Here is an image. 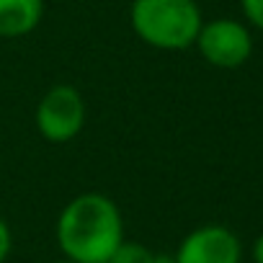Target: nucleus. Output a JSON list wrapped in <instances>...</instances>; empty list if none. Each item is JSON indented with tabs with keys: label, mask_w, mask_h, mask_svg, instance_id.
<instances>
[{
	"label": "nucleus",
	"mask_w": 263,
	"mask_h": 263,
	"mask_svg": "<svg viewBox=\"0 0 263 263\" xmlns=\"http://www.w3.org/2000/svg\"><path fill=\"white\" fill-rule=\"evenodd\" d=\"M11 245H13V237H11V227L8 222L0 217V263H6L8 253H11Z\"/></svg>",
	"instance_id": "obj_9"
},
{
	"label": "nucleus",
	"mask_w": 263,
	"mask_h": 263,
	"mask_svg": "<svg viewBox=\"0 0 263 263\" xmlns=\"http://www.w3.org/2000/svg\"><path fill=\"white\" fill-rule=\"evenodd\" d=\"M173 255L178 263H240L242 245L230 227L201 224L181 240Z\"/></svg>",
	"instance_id": "obj_5"
},
{
	"label": "nucleus",
	"mask_w": 263,
	"mask_h": 263,
	"mask_svg": "<svg viewBox=\"0 0 263 263\" xmlns=\"http://www.w3.org/2000/svg\"><path fill=\"white\" fill-rule=\"evenodd\" d=\"M240 6H242V13L250 21V26L263 31V0H240Z\"/></svg>",
	"instance_id": "obj_8"
},
{
	"label": "nucleus",
	"mask_w": 263,
	"mask_h": 263,
	"mask_svg": "<svg viewBox=\"0 0 263 263\" xmlns=\"http://www.w3.org/2000/svg\"><path fill=\"white\" fill-rule=\"evenodd\" d=\"M34 121H36L39 135L47 142L65 145V142L75 140L85 124V101H83L80 90L67 83L52 85L42 96Z\"/></svg>",
	"instance_id": "obj_3"
},
{
	"label": "nucleus",
	"mask_w": 263,
	"mask_h": 263,
	"mask_svg": "<svg viewBox=\"0 0 263 263\" xmlns=\"http://www.w3.org/2000/svg\"><path fill=\"white\" fill-rule=\"evenodd\" d=\"M194 47L212 67L235 70L250 60L253 36H250V29L235 18H214V21L201 24V31Z\"/></svg>",
	"instance_id": "obj_4"
},
{
	"label": "nucleus",
	"mask_w": 263,
	"mask_h": 263,
	"mask_svg": "<svg viewBox=\"0 0 263 263\" xmlns=\"http://www.w3.org/2000/svg\"><path fill=\"white\" fill-rule=\"evenodd\" d=\"M153 263H178L173 253H153Z\"/></svg>",
	"instance_id": "obj_11"
},
{
	"label": "nucleus",
	"mask_w": 263,
	"mask_h": 263,
	"mask_svg": "<svg viewBox=\"0 0 263 263\" xmlns=\"http://www.w3.org/2000/svg\"><path fill=\"white\" fill-rule=\"evenodd\" d=\"M253 263H263V232L253 242Z\"/></svg>",
	"instance_id": "obj_10"
},
{
	"label": "nucleus",
	"mask_w": 263,
	"mask_h": 263,
	"mask_svg": "<svg viewBox=\"0 0 263 263\" xmlns=\"http://www.w3.org/2000/svg\"><path fill=\"white\" fill-rule=\"evenodd\" d=\"M124 242V217L114 199L98 191L70 199L57 217V245L75 263H106Z\"/></svg>",
	"instance_id": "obj_1"
},
{
	"label": "nucleus",
	"mask_w": 263,
	"mask_h": 263,
	"mask_svg": "<svg viewBox=\"0 0 263 263\" xmlns=\"http://www.w3.org/2000/svg\"><path fill=\"white\" fill-rule=\"evenodd\" d=\"M54 263H75V260H70V258H62V260H54Z\"/></svg>",
	"instance_id": "obj_12"
},
{
	"label": "nucleus",
	"mask_w": 263,
	"mask_h": 263,
	"mask_svg": "<svg viewBox=\"0 0 263 263\" xmlns=\"http://www.w3.org/2000/svg\"><path fill=\"white\" fill-rule=\"evenodd\" d=\"M44 16V0H0V39L31 34Z\"/></svg>",
	"instance_id": "obj_6"
},
{
	"label": "nucleus",
	"mask_w": 263,
	"mask_h": 263,
	"mask_svg": "<svg viewBox=\"0 0 263 263\" xmlns=\"http://www.w3.org/2000/svg\"><path fill=\"white\" fill-rule=\"evenodd\" d=\"M129 24L142 44L181 52L196 44L204 18L196 0H132Z\"/></svg>",
	"instance_id": "obj_2"
},
{
	"label": "nucleus",
	"mask_w": 263,
	"mask_h": 263,
	"mask_svg": "<svg viewBox=\"0 0 263 263\" xmlns=\"http://www.w3.org/2000/svg\"><path fill=\"white\" fill-rule=\"evenodd\" d=\"M106 263H153V250L147 245H142V242L124 240Z\"/></svg>",
	"instance_id": "obj_7"
}]
</instances>
